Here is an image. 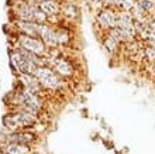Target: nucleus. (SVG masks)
<instances>
[{
  "instance_id": "obj_10",
  "label": "nucleus",
  "mask_w": 155,
  "mask_h": 154,
  "mask_svg": "<svg viewBox=\"0 0 155 154\" xmlns=\"http://www.w3.org/2000/svg\"><path fill=\"white\" fill-rule=\"evenodd\" d=\"M38 7L45 16H54V14L59 13V4L55 0H41Z\"/></svg>"
},
{
  "instance_id": "obj_15",
  "label": "nucleus",
  "mask_w": 155,
  "mask_h": 154,
  "mask_svg": "<svg viewBox=\"0 0 155 154\" xmlns=\"http://www.w3.org/2000/svg\"><path fill=\"white\" fill-rule=\"evenodd\" d=\"M117 45H118V41L116 38H113L111 36H109L104 40V47H106V50L109 53H114L116 50H117Z\"/></svg>"
},
{
  "instance_id": "obj_12",
  "label": "nucleus",
  "mask_w": 155,
  "mask_h": 154,
  "mask_svg": "<svg viewBox=\"0 0 155 154\" xmlns=\"http://www.w3.org/2000/svg\"><path fill=\"white\" fill-rule=\"evenodd\" d=\"M52 65H54V68H55V71L58 74L64 75V77H71L72 75V67H71V64L66 60H62V58L54 60Z\"/></svg>"
},
{
  "instance_id": "obj_3",
  "label": "nucleus",
  "mask_w": 155,
  "mask_h": 154,
  "mask_svg": "<svg viewBox=\"0 0 155 154\" xmlns=\"http://www.w3.org/2000/svg\"><path fill=\"white\" fill-rule=\"evenodd\" d=\"M17 103L20 105L21 110H25V112L33 115L37 113L41 109V106H42L41 99L38 98L37 93L27 89H23L21 92L17 93Z\"/></svg>"
},
{
  "instance_id": "obj_11",
  "label": "nucleus",
  "mask_w": 155,
  "mask_h": 154,
  "mask_svg": "<svg viewBox=\"0 0 155 154\" xmlns=\"http://www.w3.org/2000/svg\"><path fill=\"white\" fill-rule=\"evenodd\" d=\"M116 27L123 30H128V31H135L134 30V21H133V16L128 13H121L117 16V23Z\"/></svg>"
},
{
  "instance_id": "obj_17",
  "label": "nucleus",
  "mask_w": 155,
  "mask_h": 154,
  "mask_svg": "<svg viewBox=\"0 0 155 154\" xmlns=\"http://www.w3.org/2000/svg\"><path fill=\"white\" fill-rule=\"evenodd\" d=\"M145 55L150 61H155V47H148L145 50Z\"/></svg>"
},
{
  "instance_id": "obj_4",
  "label": "nucleus",
  "mask_w": 155,
  "mask_h": 154,
  "mask_svg": "<svg viewBox=\"0 0 155 154\" xmlns=\"http://www.w3.org/2000/svg\"><path fill=\"white\" fill-rule=\"evenodd\" d=\"M17 16L20 20L24 21H34V23H44L47 16L40 10L35 4H20L17 9Z\"/></svg>"
},
{
  "instance_id": "obj_18",
  "label": "nucleus",
  "mask_w": 155,
  "mask_h": 154,
  "mask_svg": "<svg viewBox=\"0 0 155 154\" xmlns=\"http://www.w3.org/2000/svg\"><path fill=\"white\" fill-rule=\"evenodd\" d=\"M28 2H41V0H28Z\"/></svg>"
},
{
  "instance_id": "obj_2",
  "label": "nucleus",
  "mask_w": 155,
  "mask_h": 154,
  "mask_svg": "<svg viewBox=\"0 0 155 154\" xmlns=\"http://www.w3.org/2000/svg\"><path fill=\"white\" fill-rule=\"evenodd\" d=\"M4 126L10 130H17V129H24V127H30L35 123V116L33 113H28L25 110H20L14 115H7L3 118Z\"/></svg>"
},
{
  "instance_id": "obj_5",
  "label": "nucleus",
  "mask_w": 155,
  "mask_h": 154,
  "mask_svg": "<svg viewBox=\"0 0 155 154\" xmlns=\"http://www.w3.org/2000/svg\"><path fill=\"white\" fill-rule=\"evenodd\" d=\"M35 78L38 79L40 85L48 88V89H58L61 86V81L57 77V74L54 72L51 68H45V67H38L35 71Z\"/></svg>"
},
{
  "instance_id": "obj_6",
  "label": "nucleus",
  "mask_w": 155,
  "mask_h": 154,
  "mask_svg": "<svg viewBox=\"0 0 155 154\" xmlns=\"http://www.w3.org/2000/svg\"><path fill=\"white\" fill-rule=\"evenodd\" d=\"M18 44H20V48L28 51V53H33L35 55H44L45 54V45L44 41L37 40L35 37L31 36H20L18 38Z\"/></svg>"
},
{
  "instance_id": "obj_14",
  "label": "nucleus",
  "mask_w": 155,
  "mask_h": 154,
  "mask_svg": "<svg viewBox=\"0 0 155 154\" xmlns=\"http://www.w3.org/2000/svg\"><path fill=\"white\" fill-rule=\"evenodd\" d=\"M34 140V136L31 133H14L12 136H8V142H14V143H20V144H27L31 143Z\"/></svg>"
},
{
  "instance_id": "obj_9",
  "label": "nucleus",
  "mask_w": 155,
  "mask_h": 154,
  "mask_svg": "<svg viewBox=\"0 0 155 154\" xmlns=\"http://www.w3.org/2000/svg\"><path fill=\"white\" fill-rule=\"evenodd\" d=\"M41 23H34V21H24L20 20L17 23V27L21 30L24 36H38V30H40Z\"/></svg>"
},
{
  "instance_id": "obj_7",
  "label": "nucleus",
  "mask_w": 155,
  "mask_h": 154,
  "mask_svg": "<svg viewBox=\"0 0 155 154\" xmlns=\"http://www.w3.org/2000/svg\"><path fill=\"white\" fill-rule=\"evenodd\" d=\"M99 24L104 27V29H114L116 23H117V16L111 10H103L97 17Z\"/></svg>"
},
{
  "instance_id": "obj_16",
  "label": "nucleus",
  "mask_w": 155,
  "mask_h": 154,
  "mask_svg": "<svg viewBox=\"0 0 155 154\" xmlns=\"http://www.w3.org/2000/svg\"><path fill=\"white\" fill-rule=\"evenodd\" d=\"M138 7L140 9H143L144 12L147 13V12H151L152 9L155 7V4L152 0H140L138 2Z\"/></svg>"
},
{
  "instance_id": "obj_8",
  "label": "nucleus",
  "mask_w": 155,
  "mask_h": 154,
  "mask_svg": "<svg viewBox=\"0 0 155 154\" xmlns=\"http://www.w3.org/2000/svg\"><path fill=\"white\" fill-rule=\"evenodd\" d=\"M21 84L24 85V89L31 91V92H38V88H40V82L35 78L34 74H21L20 75Z\"/></svg>"
},
{
  "instance_id": "obj_1",
  "label": "nucleus",
  "mask_w": 155,
  "mask_h": 154,
  "mask_svg": "<svg viewBox=\"0 0 155 154\" xmlns=\"http://www.w3.org/2000/svg\"><path fill=\"white\" fill-rule=\"evenodd\" d=\"M12 62L14 68L20 74H35L37 68L40 67L41 61L37 55L33 53H28L23 48H18L12 53Z\"/></svg>"
},
{
  "instance_id": "obj_13",
  "label": "nucleus",
  "mask_w": 155,
  "mask_h": 154,
  "mask_svg": "<svg viewBox=\"0 0 155 154\" xmlns=\"http://www.w3.org/2000/svg\"><path fill=\"white\" fill-rule=\"evenodd\" d=\"M3 151L6 154H27L28 153V149L25 147V144L8 142L7 144H4L3 146Z\"/></svg>"
}]
</instances>
